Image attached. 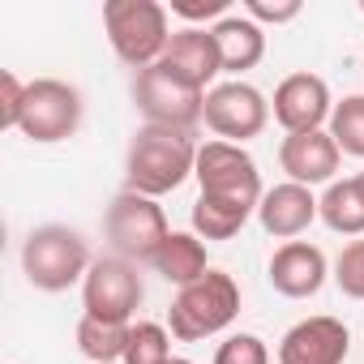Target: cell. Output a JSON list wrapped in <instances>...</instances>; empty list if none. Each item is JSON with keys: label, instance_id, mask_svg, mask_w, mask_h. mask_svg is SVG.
<instances>
[{"label": "cell", "instance_id": "cell-11", "mask_svg": "<svg viewBox=\"0 0 364 364\" xmlns=\"http://www.w3.org/2000/svg\"><path fill=\"white\" fill-rule=\"evenodd\" d=\"M270 112H274V120L287 133H313V129H326L330 124L334 99H330L326 77H317V73H291V77H283L274 86Z\"/></svg>", "mask_w": 364, "mask_h": 364}, {"label": "cell", "instance_id": "cell-14", "mask_svg": "<svg viewBox=\"0 0 364 364\" xmlns=\"http://www.w3.org/2000/svg\"><path fill=\"white\" fill-rule=\"evenodd\" d=\"M326 274H330L326 253H321L317 245H309V240H287V245H279L274 257H270V287H274L279 296H287V300H309V296H317V291L326 287Z\"/></svg>", "mask_w": 364, "mask_h": 364}, {"label": "cell", "instance_id": "cell-15", "mask_svg": "<svg viewBox=\"0 0 364 364\" xmlns=\"http://www.w3.org/2000/svg\"><path fill=\"white\" fill-rule=\"evenodd\" d=\"M313 219H321L317 198H313V189L296 185V180L266 189V198H262V206H257V223H262L266 236H274V240H291V236L309 232Z\"/></svg>", "mask_w": 364, "mask_h": 364}, {"label": "cell", "instance_id": "cell-31", "mask_svg": "<svg viewBox=\"0 0 364 364\" xmlns=\"http://www.w3.org/2000/svg\"><path fill=\"white\" fill-rule=\"evenodd\" d=\"M360 14H364V0H360Z\"/></svg>", "mask_w": 364, "mask_h": 364}, {"label": "cell", "instance_id": "cell-30", "mask_svg": "<svg viewBox=\"0 0 364 364\" xmlns=\"http://www.w3.org/2000/svg\"><path fill=\"white\" fill-rule=\"evenodd\" d=\"M171 364H193V360H171Z\"/></svg>", "mask_w": 364, "mask_h": 364}, {"label": "cell", "instance_id": "cell-27", "mask_svg": "<svg viewBox=\"0 0 364 364\" xmlns=\"http://www.w3.org/2000/svg\"><path fill=\"white\" fill-rule=\"evenodd\" d=\"M300 0H245V18H253L257 26H283L300 18Z\"/></svg>", "mask_w": 364, "mask_h": 364}, {"label": "cell", "instance_id": "cell-16", "mask_svg": "<svg viewBox=\"0 0 364 364\" xmlns=\"http://www.w3.org/2000/svg\"><path fill=\"white\" fill-rule=\"evenodd\" d=\"M163 65H171L180 77H189L193 86L210 90V82L223 73V60H219V43L210 35V26H185V31H176L167 52H163Z\"/></svg>", "mask_w": 364, "mask_h": 364}, {"label": "cell", "instance_id": "cell-18", "mask_svg": "<svg viewBox=\"0 0 364 364\" xmlns=\"http://www.w3.org/2000/svg\"><path fill=\"white\" fill-rule=\"evenodd\" d=\"M150 266H154L167 283H176V287H189V283H198V279L210 274L206 245H202L198 232H171V236L163 240V249L150 257Z\"/></svg>", "mask_w": 364, "mask_h": 364}, {"label": "cell", "instance_id": "cell-1", "mask_svg": "<svg viewBox=\"0 0 364 364\" xmlns=\"http://www.w3.org/2000/svg\"><path fill=\"white\" fill-rule=\"evenodd\" d=\"M198 171V146L193 133L180 129H159V124H141L129 141V159H124V176L129 189L146 193V198H163L171 189H180L185 180Z\"/></svg>", "mask_w": 364, "mask_h": 364}, {"label": "cell", "instance_id": "cell-2", "mask_svg": "<svg viewBox=\"0 0 364 364\" xmlns=\"http://www.w3.org/2000/svg\"><path fill=\"white\" fill-rule=\"evenodd\" d=\"M240 313V287L228 270H210L206 279L180 287V296L167 309V330L180 343H202L223 334Z\"/></svg>", "mask_w": 364, "mask_h": 364}, {"label": "cell", "instance_id": "cell-10", "mask_svg": "<svg viewBox=\"0 0 364 364\" xmlns=\"http://www.w3.org/2000/svg\"><path fill=\"white\" fill-rule=\"evenodd\" d=\"M141 304V274L133 262L124 257H95L86 283H82V317L95 321H116V326H133V313Z\"/></svg>", "mask_w": 364, "mask_h": 364}, {"label": "cell", "instance_id": "cell-8", "mask_svg": "<svg viewBox=\"0 0 364 364\" xmlns=\"http://www.w3.org/2000/svg\"><path fill=\"white\" fill-rule=\"evenodd\" d=\"M82 90L60 82V77H39L26 86V107H22V124L18 133L39 141V146H52V141H65L77 133L82 124Z\"/></svg>", "mask_w": 364, "mask_h": 364}, {"label": "cell", "instance_id": "cell-9", "mask_svg": "<svg viewBox=\"0 0 364 364\" xmlns=\"http://www.w3.org/2000/svg\"><path fill=\"white\" fill-rule=\"evenodd\" d=\"M206 129L219 137V141H232V146H245L253 137L266 133L270 124V103L257 86L249 82H219L206 90V112H202Z\"/></svg>", "mask_w": 364, "mask_h": 364}, {"label": "cell", "instance_id": "cell-4", "mask_svg": "<svg viewBox=\"0 0 364 364\" xmlns=\"http://www.w3.org/2000/svg\"><path fill=\"white\" fill-rule=\"evenodd\" d=\"M90 266V245L60 223L35 228L22 245V274L35 291H69L73 283H86Z\"/></svg>", "mask_w": 364, "mask_h": 364}, {"label": "cell", "instance_id": "cell-3", "mask_svg": "<svg viewBox=\"0 0 364 364\" xmlns=\"http://www.w3.org/2000/svg\"><path fill=\"white\" fill-rule=\"evenodd\" d=\"M103 31H107L112 52L137 73L159 65L171 35H176L167 26V5H159V0H107L103 5Z\"/></svg>", "mask_w": 364, "mask_h": 364}, {"label": "cell", "instance_id": "cell-19", "mask_svg": "<svg viewBox=\"0 0 364 364\" xmlns=\"http://www.w3.org/2000/svg\"><path fill=\"white\" fill-rule=\"evenodd\" d=\"M321 223L338 236H364V189L360 180H334V185L317 198Z\"/></svg>", "mask_w": 364, "mask_h": 364}, {"label": "cell", "instance_id": "cell-21", "mask_svg": "<svg viewBox=\"0 0 364 364\" xmlns=\"http://www.w3.org/2000/svg\"><path fill=\"white\" fill-rule=\"evenodd\" d=\"M171 330L159 321H133L129 326V347L124 364H171Z\"/></svg>", "mask_w": 364, "mask_h": 364}, {"label": "cell", "instance_id": "cell-25", "mask_svg": "<svg viewBox=\"0 0 364 364\" xmlns=\"http://www.w3.org/2000/svg\"><path fill=\"white\" fill-rule=\"evenodd\" d=\"M215 364H270V347L257 334H228L215 351Z\"/></svg>", "mask_w": 364, "mask_h": 364}, {"label": "cell", "instance_id": "cell-13", "mask_svg": "<svg viewBox=\"0 0 364 364\" xmlns=\"http://www.w3.org/2000/svg\"><path fill=\"white\" fill-rule=\"evenodd\" d=\"M338 141L330 137V129H313V133H287L279 146V167L287 171V180L313 189V185H334L338 171Z\"/></svg>", "mask_w": 364, "mask_h": 364}, {"label": "cell", "instance_id": "cell-24", "mask_svg": "<svg viewBox=\"0 0 364 364\" xmlns=\"http://www.w3.org/2000/svg\"><path fill=\"white\" fill-rule=\"evenodd\" d=\"M334 283L343 296L364 300V240H351L334 262Z\"/></svg>", "mask_w": 364, "mask_h": 364}, {"label": "cell", "instance_id": "cell-6", "mask_svg": "<svg viewBox=\"0 0 364 364\" xmlns=\"http://www.w3.org/2000/svg\"><path fill=\"white\" fill-rule=\"evenodd\" d=\"M133 103L146 116V124L159 129H180V133H193V124L206 112V90L193 86L189 77H180L171 65H150L133 77Z\"/></svg>", "mask_w": 364, "mask_h": 364}, {"label": "cell", "instance_id": "cell-28", "mask_svg": "<svg viewBox=\"0 0 364 364\" xmlns=\"http://www.w3.org/2000/svg\"><path fill=\"white\" fill-rule=\"evenodd\" d=\"M228 5L232 0H171V14L176 18H185L189 26H198V22H223L228 18Z\"/></svg>", "mask_w": 364, "mask_h": 364}, {"label": "cell", "instance_id": "cell-22", "mask_svg": "<svg viewBox=\"0 0 364 364\" xmlns=\"http://www.w3.org/2000/svg\"><path fill=\"white\" fill-rule=\"evenodd\" d=\"M249 219L253 215L249 210H236V206H219V202H206V198L193 202V232L202 240H232Z\"/></svg>", "mask_w": 364, "mask_h": 364}, {"label": "cell", "instance_id": "cell-26", "mask_svg": "<svg viewBox=\"0 0 364 364\" xmlns=\"http://www.w3.org/2000/svg\"><path fill=\"white\" fill-rule=\"evenodd\" d=\"M26 86L14 69L0 73V129H18L22 124V107H26Z\"/></svg>", "mask_w": 364, "mask_h": 364}, {"label": "cell", "instance_id": "cell-7", "mask_svg": "<svg viewBox=\"0 0 364 364\" xmlns=\"http://www.w3.org/2000/svg\"><path fill=\"white\" fill-rule=\"evenodd\" d=\"M103 232H107L116 257H124L133 266L150 262L163 249V240L171 236L163 206L154 198H146V193H133V189H124V193L112 198V206L103 215Z\"/></svg>", "mask_w": 364, "mask_h": 364}, {"label": "cell", "instance_id": "cell-23", "mask_svg": "<svg viewBox=\"0 0 364 364\" xmlns=\"http://www.w3.org/2000/svg\"><path fill=\"white\" fill-rule=\"evenodd\" d=\"M330 137L338 141L343 154H355L364 159V95H347L343 103H334V116H330Z\"/></svg>", "mask_w": 364, "mask_h": 364}, {"label": "cell", "instance_id": "cell-20", "mask_svg": "<svg viewBox=\"0 0 364 364\" xmlns=\"http://www.w3.org/2000/svg\"><path fill=\"white\" fill-rule=\"evenodd\" d=\"M124 347H129V326L95 321V317L77 321V351L90 364H124Z\"/></svg>", "mask_w": 364, "mask_h": 364}, {"label": "cell", "instance_id": "cell-29", "mask_svg": "<svg viewBox=\"0 0 364 364\" xmlns=\"http://www.w3.org/2000/svg\"><path fill=\"white\" fill-rule=\"evenodd\" d=\"M355 180H360V189H364V171H360V176H355Z\"/></svg>", "mask_w": 364, "mask_h": 364}, {"label": "cell", "instance_id": "cell-5", "mask_svg": "<svg viewBox=\"0 0 364 364\" xmlns=\"http://www.w3.org/2000/svg\"><path fill=\"white\" fill-rule=\"evenodd\" d=\"M198 185L206 202H219V206H236V210H249L257 215L266 189H262V171L253 163V154L245 146H232V141H206L198 146Z\"/></svg>", "mask_w": 364, "mask_h": 364}, {"label": "cell", "instance_id": "cell-17", "mask_svg": "<svg viewBox=\"0 0 364 364\" xmlns=\"http://www.w3.org/2000/svg\"><path fill=\"white\" fill-rule=\"evenodd\" d=\"M210 35H215V43H219L223 73H236V82H240V73L257 69L262 56H266V31H262L253 18H245V14H228L223 22L210 26Z\"/></svg>", "mask_w": 364, "mask_h": 364}, {"label": "cell", "instance_id": "cell-12", "mask_svg": "<svg viewBox=\"0 0 364 364\" xmlns=\"http://www.w3.org/2000/svg\"><path fill=\"white\" fill-rule=\"evenodd\" d=\"M351 334L338 317H304L279 338V364H343Z\"/></svg>", "mask_w": 364, "mask_h": 364}]
</instances>
